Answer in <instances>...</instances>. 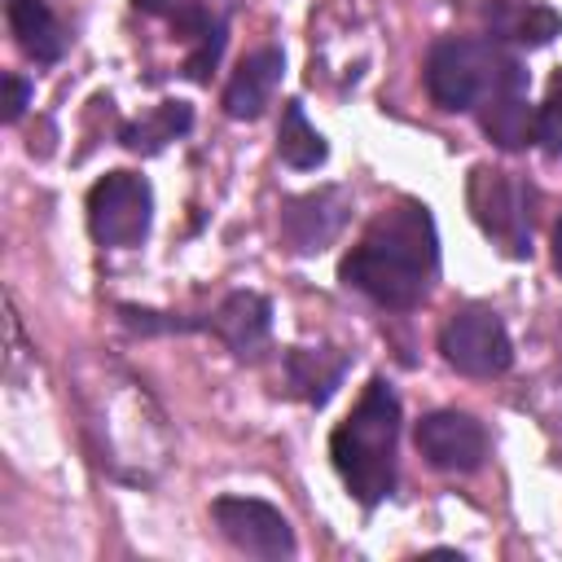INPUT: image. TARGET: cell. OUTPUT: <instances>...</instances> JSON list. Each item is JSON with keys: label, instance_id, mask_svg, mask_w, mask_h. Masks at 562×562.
<instances>
[{"label": "cell", "instance_id": "52a82bcc", "mask_svg": "<svg viewBox=\"0 0 562 562\" xmlns=\"http://www.w3.org/2000/svg\"><path fill=\"white\" fill-rule=\"evenodd\" d=\"M211 518H215L220 536L246 558L281 562V558H294V549H299L290 518L259 496H215Z\"/></svg>", "mask_w": 562, "mask_h": 562}, {"label": "cell", "instance_id": "ba28073f", "mask_svg": "<svg viewBox=\"0 0 562 562\" xmlns=\"http://www.w3.org/2000/svg\"><path fill=\"white\" fill-rule=\"evenodd\" d=\"M413 443L439 474H474L487 457V430L461 408H435L413 426Z\"/></svg>", "mask_w": 562, "mask_h": 562}, {"label": "cell", "instance_id": "7a4b0ae2", "mask_svg": "<svg viewBox=\"0 0 562 562\" xmlns=\"http://www.w3.org/2000/svg\"><path fill=\"white\" fill-rule=\"evenodd\" d=\"M395 443H400V395L386 378H369L356 408L329 430V461L342 487L364 505H382L395 492Z\"/></svg>", "mask_w": 562, "mask_h": 562}, {"label": "cell", "instance_id": "4fadbf2b", "mask_svg": "<svg viewBox=\"0 0 562 562\" xmlns=\"http://www.w3.org/2000/svg\"><path fill=\"white\" fill-rule=\"evenodd\" d=\"M483 22L492 40H514L527 48H544L553 35H562V13L540 0H487Z\"/></svg>", "mask_w": 562, "mask_h": 562}, {"label": "cell", "instance_id": "5bb4252c", "mask_svg": "<svg viewBox=\"0 0 562 562\" xmlns=\"http://www.w3.org/2000/svg\"><path fill=\"white\" fill-rule=\"evenodd\" d=\"M479 127L505 154L536 145V105L527 101V88H505V92L487 97L479 105Z\"/></svg>", "mask_w": 562, "mask_h": 562}, {"label": "cell", "instance_id": "44dd1931", "mask_svg": "<svg viewBox=\"0 0 562 562\" xmlns=\"http://www.w3.org/2000/svg\"><path fill=\"white\" fill-rule=\"evenodd\" d=\"M140 13H149V18H171V13H180L189 0H132Z\"/></svg>", "mask_w": 562, "mask_h": 562}, {"label": "cell", "instance_id": "8992f818", "mask_svg": "<svg viewBox=\"0 0 562 562\" xmlns=\"http://www.w3.org/2000/svg\"><path fill=\"white\" fill-rule=\"evenodd\" d=\"M439 356L465 378H496L514 364V342L492 307H457L439 329Z\"/></svg>", "mask_w": 562, "mask_h": 562}, {"label": "cell", "instance_id": "7c38bea8", "mask_svg": "<svg viewBox=\"0 0 562 562\" xmlns=\"http://www.w3.org/2000/svg\"><path fill=\"white\" fill-rule=\"evenodd\" d=\"M281 70H285V53L281 48H255L237 61L228 88H224V114L228 119H259L281 83Z\"/></svg>", "mask_w": 562, "mask_h": 562}, {"label": "cell", "instance_id": "7402d4cb", "mask_svg": "<svg viewBox=\"0 0 562 562\" xmlns=\"http://www.w3.org/2000/svg\"><path fill=\"white\" fill-rule=\"evenodd\" d=\"M553 268L562 272V220L553 224Z\"/></svg>", "mask_w": 562, "mask_h": 562}, {"label": "cell", "instance_id": "277c9868", "mask_svg": "<svg viewBox=\"0 0 562 562\" xmlns=\"http://www.w3.org/2000/svg\"><path fill=\"white\" fill-rule=\"evenodd\" d=\"M465 202H470V215H474V224L483 228L487 241H496L514 259L531 255V202H536V189L527 180H518L514 171L479 162V167H470Z\"/></svg>", "mask_w": 562, "mask_h": 562}, {"label": "cell", "instance_id": "2e32d148", "mask_svg": "<svg viewBox=\"0 0 562 562\" xmlns=\"http://www.w3.org/2000/svg\"><path fill=\"white\" fill-rule=\"evenodd\" d=\"M193 127V105L189 101H158L140 119L119 123V145L132 154H162L171 140L189 136Z\"/></svg>", "mask_w": 562, "mask_h": 562}, {"label": "cell", "instance_id": "9c48e42d", "mask_svg": "<svg viewBox=\"0 0 562 562\" xmlns=\"http://www.w3.org/2000/svg\"><path fill=\"white\" fill-rule=\"evenodd\" d=\"M351 220V193L342 184L307 189L281 202V237L294 255H321Z\"/></svg>", "mask_w": 562, "mask_h": 562}, {"label": "cell", "instance_id": "3957f363", "mask_svg": "<svg viewBox=\"0 0 562 562\" xmlns=\"http://www.w3.org/2000/svg\"><path fill=\"white\" fill-rule=\"evenodd\" d=\"M426 92L439 110L465 114L505 88H527V66L501 40H439L426 53Z\"/></svg>", "mask_w": 562, "mask_h": 562}, {"label": "cell", "instance_id": "6da1fadb", "mask_svg": "<svg viewBox=\"0 0 562 562\" xmlns=\"http://www.w3.org/2000/svg\"><path fill=\"white\" fill-rule=\"evenodd\" d=\"M439 277V233L435 215L417 198H400L382 211L364 237L342 255L338 281L373 299L378 307L408 312L417 307Z\"/></svg>", "mask_w": 562, "mask_h": 562}, {"label": "cell", "instance_id": "e0dca14e", "mask_svg": "<svg viewBox=\"0 0 562 562\" xmlns=\"http://www.w3.org/2000/svg\"><path fill=\"white\" fill-rule=\"evenodd\" d=\"M277 158L285 162V167H294V171H312V167H321L325 158H329V145H325V136L307 123V110H303V101H285V110H281V123H277Z\"/></svg>", "mask_w": 562, "mask_h": 562}, {"label": "cell", "instance_id": "9a60e30c", "mask_svg": "<svg viewBox=\"0 0 562 562\" xmlns=\"http://www.w3.org/2000/svg\"><path fill=\"white\" fill-rule=\"evenodd\" d=\"M4 18H9V31H13L18 48L31 61H40V66L61 61L66 31H61L57 13L48 9V0H4Z\"/></svg>", "mask_w": 562, "mask_h": 562}, {"label": "cell", "instance_id": "5b68a950", "mask_svg": "<svg viewBox=\"0 0 562 562\" xmlns=\"http://www.w3.org/2000/svg\"><path fill=\"white\" fill-rule=\"evenodd\" d=\"M154 224V189L136 171H105L88 189V233L97 246H140Z\"/></svg>", "mask_w": 562, "mask_h": 562}, {"label": "cell", "instance_id": "30bf717a", "mask_svg": "<svg viewBox=\"0 0 562 562\" xmlns=\"http://www.w3.org/2000/svg\"><path fill=\"white\" fill-rule=\"evenodd\" d=\"M202 329H211L237 360H255L268 347V334H272V303L259 290H233L202 321Z\"/></svg>", "mask_w": 562, "mask_h": 562}, {"label": "cell", "instance_id": "ffe728a7", "mask_svg": "<svg viewBox=\"0 0 562 562\" xmlns=\"http://www.w3.org/2000/svg\"><path fill=\"white\" fill-rule=\"evenodd\" d=\"M31 105V79H22V75H4V123H18L22 119V110Z\"/></svg>", "mask_w": 562, "mask_h": 562}, {"label": "cell", "instance_id": "d6986e66", "mask_svg": "<svg viewBox=\"0 0 562 562\" xmlns=\"http://www.w3.org/2000/svg\"><path fill=\"white\" fill-rule=\"evenodd\" d=\"M536 145L549 158H562V70L549 79V97L536 105Z\"/></svg>", "mask_w": 562, "mask_h": 562}, {"label": "cell", "instance_id": "8fae6325", "mask_svg": "<svg viewBox=\"0 0 562 562\" xmlns=\"http://www.w3.org/2000/svg\"><path fill=\"white\" fill-rule=\"evenodd\" d=\"M351 369V351L338 347H290L285 351V391L312 408H325Z\"/></svg>", "mask_w": 562, "mask_h": 562}, {"label": "cell", "instance_id": "ac0fdd59", "mask_svg": "<svg viewBox=\"0 0 562 562\" xmlns=\"http://www.w3.org/2000/svg\"><path fill=\"white\" fill-rule=\"evenodd\" d=\"M224 44H228V18L224 22H215L202 40H193L189 44V57H184V79H193V83H211V70L220 66V57H224Z\"/></svg>", "mask_w": 562, "mask_h": 562}]
</instances>
